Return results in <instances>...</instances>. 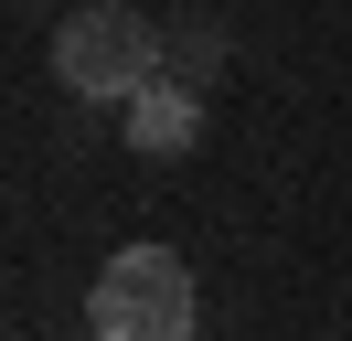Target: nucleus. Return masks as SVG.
<instances>
[{"label": "nucleus", "instance_id": "obj_2", "mask_svg": "<svg viewBox=\"0 0 352 341\" xmlns=\"http://www.w3.org/2000/svg\"><path fill=\"white\" fill-rule=\"evenodd\" d=\"M54 75L65 96H96V107H129L139 85H160V32L118 0H86V11L54 21Z\"/></svg>", "mask_w": 352, "mask_h": 341}, {"label": "nucleus", "instance_id": "obj_1", "mask_svg": "<svg viewBox=\"0 0 352 341\" xmlns=\"http://www.w3.org/2000/svg\"><path fill=\"white\" fill-rule=\"evenodd\" d=\"M96 341H192V267L171 245H118L86 288Z\"/></svg>", "mask_w": 352, "mask_h": 341}, {"label": "nucleus", "instance_id": "obj_3", "mask_svg": "<svg viewBox=\"0 0 352 341\" xmlns=\"http://www.w3.org/2000/svg\"><path fill=\"white\" fill-rule=\"evenodd\" d=\"M192 139H203V96L192 85H139L129 96V149L139 160H182Z\"/></svg>", "mask_w": 352, "mask_h": 341}]
</instances>
